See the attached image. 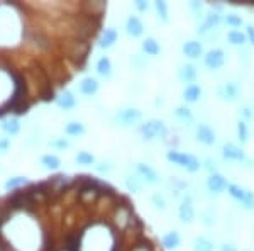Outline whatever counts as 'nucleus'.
<instances>
[{"instance_id":"obj_37","label":"nucleus","mask_w":254,"mask_h":251,"mask_svg":"<svg viewBox=\"0 0 254 251\" xmlns=\"http://www.w3.org/2000/svg\"><path fill=\"white\" fill-rule=\"evenodd\" d=\"M48 146L53 148V150L56 151H66L69 146H71V143H69L68 138H53L51 141H48Z\"/></svg>"},{"instance_id":"obj_14","label":"nucleus","mask_w":254,"mask_h":251,"mask_svg":"<svg viewBox=\"0 0 254 251\" xmlns=\"http://www.w3.org/2000/svg\"><path fill=\"white\" fill-rule=\"evenodd\" d=\"M176 77L182 84L187 85H191V84H196V78H198V68L196 65L193 63H183L178 67V72H176Z\"/></svg>"},{"instance_id":"obj_11","label":"nucleus","mask_w":254,"mask_h":251,"mask_svg":"<svg viewBox=\"0 0 254 251\" xmlns=\"http://www.w3.org/2000/svg\"><path fill=\"white\" fill-rule=\"evenodd\" d=\"M195 217H196V212H195L193 200H191L190 195H185L178 205V219L182 221L183 224H191V222L195 221Z\"/></svg>"},{"instance_id":"obj_43","label":"nucleus","mask_w":254,"mask_h":251,"mask_svg":"<svg viewBox=\"0 0 254 251\" xmlns=\"http://www.w3.org/2000/svg\"><path fill=\"white\" fill-rule=\"evenodd\" d=\"M130 63H132L137 70H141L146 65V61H144V58H142L141 55H136V56H132V58H130Z\"/></svg>"},{"instance_id":"obj_17","label":"nucleus","mask_w":254,"mask_h":251,"mask_svg":"<svg viewBox=\"0 0 254 251\" xmlns=\"http://www.w3.org/2000/svg\"><path fill=\"white\" fill-rule=\"evenodd\" d=\"M78 92L83 97H95L100 92V82L95 77H83L78 82Z\"/></svg>"},{"instance_id":"obj_29","label":"nucleus","mask_w":254,"mask_h":251,"mask_svg":"<svg viewBox=\"0 0 254 251\" xmlns=\"http://www.w3.org/2000/svg\"><path fill=\"white\" fill-rule=\"evenodd\" d=\"M191 251H215V245L210 238L207 236H196L191 243Z\"/></svg>"},{"instance_id":"obj_40","label":"nucleus","mask_w":254,"mask_h":251,"mask_svg":"<svg viewBox=\"0 0 254 251\" xmlns=\"http://www.w3.org/2000/svg\"><path fill=\"white\" fill-rule=\"evenodd\" d=\"M200 222H202L205 228H212V226L215 224V216L214 212L210 211H203L202 214H200Z\"/></svg>"},{"instance_id":"obj_4","label":"nucleus","mask_w":254,"mask_h":251,"mask_svg":"<svg viewBox=\"0 0 254 251\" xmlns=\"http://www.w3.org/2000/svg\"><path fill=\"white\" fill-rule=\"evenodd\" d=\"M139 134L142 136L144 141H153V139H158V138H168L170 134V129L161 119H149V121L142 122L139 126Z\"/></svg>"},{"instance_id":"obj_26","label":"nucleus","mask_w":254,"mask_h":251,"mask_svg":"<svg viewBox=\"0 0 254 251\" xmlns=\"http://www.w3.org/2000/svg\"><path fill=\"white\" fill-rule=\"evenodd\" d=\"M32 182L27 176L24 175H15V176H10V178L5 180V183H3V190L7 192H15V190H20V188L27 187V185H31Z\"/></svg>"},{"instance_id":"obj_38","label":"nucleus","mask_w":254,"mask_h":251,"mask_svg":"<svg viewBox=\"0 0 254 251\" xmlns=\"http://www.w3.org/2000/svg\"><path fill=\"white\" fill-rule=\"evenodd\" d=\"M95 171L98 175H110L114 171V165H112V162H109V160H104V162H97L95 163Z\"/></svg>"},{"instance_id":"obj_9","label":"nucleus","mask_w":254,"mask_h":251,"mask_svg":"<svg viewBox=\"0 0 254 251\" xmlns=\"http://www.w3.org/2000/svg\"><path fill=\"white\" fill-rule=\"evenodd\" d=\"M241 95V85L237 82H225V84L217 87V97L224 102H236Z\"/></svg>"},{"instance_id":"obj_28","label":"nucleus","mask_w":254,"mask_h":251,"mask_svg":"<svg viewBox=\"0 0 254 251\" xmlns=\"http://www.w3.org/2000/svg\"><path fill=\"white\" fill-rule=\"evenodd\" d=\"M39 165L44 168V170H48V171H58L60 168H61V165H63V162H61V158H60L58 155L46 153V155H43L39 158Z\"/></svg>"},{"instance_id":"obj_21","label":"nucleus","mask_w":254,"mask_h":251,"mask_svg":"<svg viewBox=\"0 0 254 251\" xmlns=\"http://www.w3.org/2000/svg\"><path fill=\"white\" fill-rule=\"evenodd\" d=\"M0 129H2V133L9 136V138H14V136H17L20 133L22 124H20L19 117H5L0 121Z\"/></svg>"},{"instance_id":"obj_47","label":"nucleus","mask_w":254,"mask_h":251,"mask_svg":"<svg viewBox=\"0 0 254 251\" xmlns=\"http://www.w3.org/2000/svg\"><path fill=\"white\" fill-rule=\"evenodd\" d=\"M219 251H239V250H237L232 243H222V245L219 246Z\"/></svg>"},{"instance_id":"obj_49","label":"nucleus","mask_w":254,"mask_h":251,"mask_svg":"<svg viewBox=\"0 0 254 251\" xmlns=\"http://www.w3.org/2000/svg\"><path fill=\"white\" fill-rule=\"evenodd\" d=\"M0 170H2V167H0Z\"/></svg>"},{"instance_id":"obj_1","label":"nucleus","mask_w":254,"mask_h":251,"mask_svg":"<svg viewBox=\"0 0 254 251\" xmlns=\"http://www.w3.org/2000/svg\"><path fill=\"white\" fill-rule=\"evenodd\" d=\"M93 49L80 19L64 2H2L0 119L56 100L83 72Z\"/></svg>"},{"instance_id":"obj_3","label":"nucleus","mask_w":254,"mask_h":251,"mask_svg":"<svg viewBox=\"0 0 254 251\" xmlns=\"http://www.w3.org/2000/svg\"><path fill=\"white\" fill-rule=\"evenodd\" d=\"M114 122L117 126L124 127V129H130V127H136L142 124V110L137 107H124V109H119L114 114Z\"/></svg>"},{"instance_id":"obj_23","label":"nucleus","mask_w":254,"mask_h":251,"mask_svg":"<svg viewBox=\"0 0 254 251\" xmlns=\"http://www.w3.org/2000/svg\"><path fill=\"white\" fill-rule=\"evenodd\" d=\"M63 133L68 139L69 138H81V136L87 134V126H85L81 121H69L64 124Z\"/></svg>"},{"instance_id":"obj_24","label":"nucleus","mask_w":254,"mask_h":251,"mask_svg":"<svg viewBox=\"0 0 254 251\" xmlns=\"http://www.w3.org/2000/svg\"><path fill=\"white\" fill-rule=\"evenodd\" d=\"M141 51L144 56L156 58V56H159V53H161V44H159L154 38L147 36V38L142 39V43H141Z\"/></svg>"},{"instance_id":"obj_6","label":"nucleus","mask_w":254,"mask_h":251,"mask_svg":"<svg viewBox=\"0 0 254 251\" xmlns=\"http://www.w3.org/2000/svg\"><path fill=\"white\" fill-rule=\"evenodd\" d=\"M222 22H224V15L220 14L219 10L207 12V14L203 15L202 22H200L198 27H196V36H200V38H205L207 34H210L212 31H215Z\"/></svg>"},{"instance_id":"obj_31","label":"nucleus","mask_w":254,"mask_h":251,"mask_svg":"<svg viewBox=\"0 0 254 251\" xmlns=\"http://www.w3.org/2000/svg\"><path fill=\"white\" fill-rule=\"evenodd\" d=\"M75 163L80 165V167H95L97 163V158L92 151H87V150H80L78 153L75 155Z\"/></svg>"},{"instance_id":"obj_16","label":"nucleus","mask_w":254,"mask_h":251,"mask_svg":"<svg viewBox=\"0 0 254 251\" xmlns=\"http://www.w3.org/2000/svg\"><path fill=\"white\" fill-rule=\"evenodd\" d=\"M117 41H119V31L116 27H104L97 39V46L100 49H110L116 46Z\"/></svg>"},{"instance_id":"obj_8","label":"nucleus","mask_w":254,"mask_h":251,"mask_svg":"<svg viewBox=\"0 0 254 251\" xmlns=\"http://www.w3.org/2000/svg\"><path fill=\"white\" fill-rule=\"evenodd\" d=\"M225 51L222 48H212L203 55V65H205L207 70L210 72H215V70H220L225 65Z\"/></svg>"},{"instance_id":"obj_32","label":"nucleus","mask_w":254,"mask_h":251,"mask_svg":"<svg viewBox=\"0 0 254 251\" xmlns=\"http://www.w3.org/2000/svg\"><path fill=\"white\" fill-rule=\"evenodd\" d=\"M173 116L178 119V121L185 122V124H193V122H195L193 112H191L187 105H178V107H176V109L173 110Z\"/></svg>"},{"instance_id":"obj_36","label":"nucleus","mask_w":254,"mask_h":251,"mask_svg":"<svg viewBox=\"0 0 254 251\" xmlns=\"http://www.w3.org/2000/svg\"><path fill=\"white\" fill-rule=\"evenodd\" d=\"M236 131H237V139L241 141V145H246L249 141V126L248 122H244L243 119L237 121V126H236Z\"/></svg>"},{"instance_id":"obj_22","label":"nucleus","mask_w":254,"mask_h":251,"mask_svg":"<svg viewBox=\"0 0 254 251\" xmlns=\"http://www.w3.org/2000/svg\"><path fill=\"white\" fill-rule=\"evenodd\" d=\"M161 246H163V250H168V251H171V250H178L180 246H182V234H180L178 231H168L163 234V238H161Z\"/></svg>"},{"instance_id":"obj_48","label":"nucleus","mask_w":254,"mask_h":251,"mask_svg":"<svg viewBox=\"0 0 254 251\" xmlns=\"http://www.w3.org/2000/svg\"><path fill=\"white\" fill-rule=\"evenodd\" d=\"M244 251H249V250H244Z\"/></svg>"},{"instance_id":"obj_35","label":"nucleus","mask_w":254,"mask_h":251,"mask_svg":"<svg viewBox=\"0 0 254 251\" xmlns=\"http://www.w3.org/2000/svg\"><path fill=\"white\" fill-rule=\"evenodd\" d=\"M151 205H154V209H158V211H166L168 209V200L165 197V193L163 192H153L151 193Z\"/></svg>"},{"instance_id":"obj_39","label":"nucleus","mask_w":254,"mask_h":251,"mask_svg":"<svg viewBox=\"0 0 254 251\" xmlns=\"http://www.w3.org/2000/svg\"><path fill=\"white\" fill-rule=\"evenodd\" d=\"M202 168L208 171V175L219 173V167H217V162H215L214 158H210V156H207V158L202 162Z\"/></svg>"},{"instance_id":"obj_41","label":"nucleus","mask_w":254,"mask_h":251,"mask_svg":"<svg viewBox=\"0 0 254 251\" xmlns=\"http://www.w3.org/2000/svg\"><path fill=\"white\" fill-rule=\"evenodd\" d=\"M134 9H136L139 14H146V12L151 10V3L146 2V0H136V2H134Z\"/></svg>"},{"instance_id":"obj_10","label":"nucleus","mask_w":254,"mask_h":251,"mask_svg":"<svg viewBox=\"0 0 254 251\" xmlns=\"http://www.w3.org/2000/svg\"><path fill=\"white\" fill-rule=\"evenodd\" d=\"M134 171H136V173L141 176L142 182L147 183V185H158L159 182H161V176H159V173L147 163H142V162L136 163L134 165Z\"/></svg>"},{"instance_id":"obj_19","label":"nucleus","mask_w":254,"mask_h":251,"mask_svg":"<svg viewBox=\"0 0 254 251\" xmlns=\"http://www.w3.org/2000/svg\"><path fill=\"white\" fill-rule=\"evenodd\" d=\"M126 32L127 36H130V38L137 39V38H142V34H144V22L141 20L139 15H129V17L126 19Z\"/></svg>"},{"instance_id":"obj_45","label":"nucleus","mask_w":254,"mask_h":251,"mask_svg":"<svg viewBox=\"0 0 254 251\" xmlns=\"http://www.w3.org/2000/svg\"><path fill=\"white\" fill-rule=\"evenodd\" d=\"M10 148V141L7 138H0V153H7Z\"/></svg>"},{"instance_id":"obj_2","label":"nucleus","mask_w":254,"mask_h":251,"mask_svg":"<svg viewBox=\"0 0 254 251\" xmlns=\"http://www.w3.org/2000/svg\"><path fill=\"white\" fill-rule=\"evenodd\" d=\"M166 160L170 163L176 165V167L190 171V173H196V171L202 170V162L191 153H183V151H178V150H168Z\"/></svg>"},{"instance_id":"obj_20","label":"nucleus","mask_w":254,"mask_h":251,"mask_svg":"<svg viewBox=\"0 0 254 251\" xmlns=\"http://www.w3.org/2000/svg\"><path fill=\"white\" fill-rule=\"evenodd\" d=\"M95 72L97 75L104 80H110L114 75V65H112V60L109 56H100L95 63Z\"/></svg>"},{"instance_id":"obj_34","label":"nucleus","mask_w":254,"mask_h":251,"mask_svg":"<svg viewBox=\"0 0 254 251\" xmlns=\"http://www.w3.org/2000/svg\"><path fill=\"white\" fill-rule=\"evenodd\" d=\"M224 24L231 29H241L244 26V19L239 14L232 12V14H225L224 15Z\"/></svg>"},{"instance_id":"obj_44","label":"nucleus","mask_w":254,"mask_h":251,"mask_svg":"<svg viewBox=\"0 0 254 251\" xmlns=\"http://www.w3.org/2000/svg\"><path fill=\"white\" fill-rule=\"evenodd\" d=\"M246 36H248V43H251L253 46H254V26H251V24H249V26H246Z\"/></svg>"},{"instance_id":"obj_13","label":"nucleus","mask_w":254,"mask_h":251,"mask_svg":"<svg viewBox=\"0 0 254 251\" xmlns=\"http://www.w3.org/2000/svg\"><path fill=\"white\" fill-rule=\"evenodd\" d=\"M205 187H207V190L210 192V193H214V195H220V193L227 192L229 182H227V178H225L224 175H220V173H212V175H208V176H207Z\"/></svg>"},{"instance_id":"obj_12","label":"nucleus","mask_w":254,"mask_h":251,"mask_svg":"<svg viewBox=\"0 0 254 251\" xmlns=\"http://www.w3.org/2000/svg\"><path fill=\"white\" fill-rule=\"evenodd\" d=\"M195 138L203 146H214L217 143V133L208 124H203V122L202 124H196Z\"/></svg>"},{"instance_id":"obj_7","label":"nucleus","mask_w":254,"mask_h":251,"mask_svg":"<svg viewBox=\"0 0 254 251\" xmlns=\"http://www.w3.org/2000/svg\"><path fill=\"white\" fill-rule=\"evenodd\" d=\"M220 155L225 162H232V163H241L243 165L244 162H248V155L246 151L236 143H224L220 146Z\"/></svg>"},{"instance_id":"obj_46","label":"nucleus","mask_w":254,"mask_h":251,"mask_svg":"<svg viewBox=\"0 0 254 251\" xmlns=\"http://www.w3.org/2000/svg\"><path fill=\"white\" fill-rule=\"evenodd\" d=\"M241 116L244 117V119H243L244 122H248L249 119L253 117V112H251V109H249V107H243V109H241Z\"/></svg>"},{"instance_id":"obj_30","label":"nucleus","mask_w":254,"mask_h":251,"mask_svg":"<svg viewBox=\"0 0 254 251\" xmlns=\"http://www.w3.org/2000/svg\"><path fill=\"white\" fill-rule=\"evenodd\" d=\"M227 43L231 44V46H246L248 36L241 29H231V31H227Z\"/></svg>"},{"instance_id":"obj_27","label":"nucleus","mask_w":254,"mask_h":251,"mask_svg":"<svg viewBox=\"0 0 254 251\" xmlns=\"http://www.w3.org/2000/svg\"><path fill=\"white\" fill-rule=\"evenodd\" d=\"M202 93H203V90L198 84H191V85H187V87L183 88L182 98H183L185 104H195V102L200 100Z\"/></svg>"},{"instance_id":"obj_33","label":"nucleus","mask_w":254,"mask_h":251,"mask_svg":"<svg viewBox=\"0 0 254 251\" xmlns=\"http://www.w3.org/2000/svg\"><path fill=\"white\" fill-rule=\"evenodd\" d=\"M153 7H154V10H156L159 22H163V24L170 22V7H168L166 2H163V0H156V2H153Z\"/></svg>"},{"instance_id":"obj_25","label":"nucleus","mask_w":254,"mask_h":251,"mask_svg":"<svg viewBox=\"0 0 254 251\" xmlns=\"http://www.w3.org/2000/svg\"><path fill=\"white\" fill-rule=\"evenodd\" d=\"M124 187L129 193H141L142 187H144V182H142L141 176H139L136 171H134V173H126L124 175Z\"/></svg>"},{"instance_id":"obj_5","label":"nucleus","mask_w":254,"mask_h":251,"mask_svg":"<svg viewBox=\"0 0 254 251\" xmlns=\"http://www.w3.org/2000/svg\"><path fill=\"white\" fill-rule=\"evenodd\" d=\"M227 193L239 204H243L246 211H254V192L249 188H244L237 183H229Z\"/></svg>"},{"instance_id":"obj_15","label":"nucleus","mask_w":254,"mask_h":251,"mask_svg":"<svg viewBox=\"0 0 254 251\" xmlns=\"http://www.w3.org/2000/svg\"><path fill=\"white\" fill-rule=\"evenodd\" d=\"M182 53L188 60H198L200 56L203 58L205 51H203V44L198 39H188L182 44Z\"/></svg>"},{"instance_id":"obj_18","label":"nucleus","mask_w":254,"mask_h":251,"mask_svg":"<svg viewBox=\"0 0 254 251\" xmlns=\"http://www.w3.org/2000/svg\"><path fill=\"white\" fill-rule=\"evenodd\" d=\"M55 104L58 105L61 110H64V112H69V110H73L76 105H78V100H76L75 93H73L71 90L64 88V90H61V92L58 93Z\"/></svg>"},{"instance_id":"obj_42","label":"nucleus","mask_w":254,"mask_h":251,"mask_svg":"<svg viewBox=\"0 0 254 251\" xmlns=\"http://www.w3.org/2000/svg\"><path fill=\"white\" fill-rule=\"evenodd\" d=\"M188 7H190V10L193 12L195 15H202L203 17V10H205V7H203V3L202 2H190L188 3Z\"/></svg>"}]
</instances>
